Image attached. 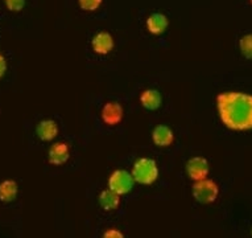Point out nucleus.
I'll return each instance as SVG.
<instances>
[{
    "mask_svg": "<svg viewBox=\"0 0 252 238\" xmlns=\"http://www.w3.org/2000/svg\"><path fill=\"white\" fill-rule=\"evenodd\" d=\"M251 4H252V0H251Z\"/></svg>",
    "mask_w": 252,
    "mask_h": 238,
    "instance_id": "20",
    "label": "nucleus"
},
{
    "mask_svg": "<svg viewBox=\"0 0 252 238\" xmlns=\"http://www.w3.org/2000/svg\"><path fill=\"white\" fill-rule=\"evenodd\" d=\"M135 183L136 181L133 179L132 173H129L126 170H116L112 172L108 179V188L123 196L132 191Z\"/></svg>",
    "mask_w": 252,
    "mask_h": 238,
    "instance_id": "4",
    "label": "nucleus"
},
{
    "mask_svg": "<svg viewBox=\"0 0 252 238\" xmlns=\"http://www.w3.org/2000/svg\"><path fill=\"white\" fill-rule=\"evenodd\" d=\"M17 191V183L15 180H4L0 183V201L3 203H11L16 199Z\"/></svg>",
    "mask_w": 252,
    "mask_h": 238,
    "instance_id": "14",
    "label": "nucleus"
},
{
    "mask_svg": "<svg viewBox=\"0 0 252 238\" xmlns=\"http://www.w3.org/2000/svg\"><path fill=\"white\" fill-rule=\"evenodd\" d=\"M220 121L234 131L252 130V94L242 92L220 93L217 97Z\"/></svg>",
    "mask_w": 252,
    "mask_h": 238,
    "instance_id": "1",
    "label": "nucleus"
},
{
    "mask_svg": "<svg viewBox=\"0 0 252 238\" xmlns=\"http://www.w3.org/2000/svg\"><path fill=\"white\" fill-rule=\"evenodd\" d=\"M5 5L12 12H20L25 7V0H4Z\"/></svg>",
    "mask_w": 252,
    "mask_h": 238,
    "instance_id": "17",
    "label": "nucleus"
},
{
    "mask_svg": "<svg viewBox=\"0 0 252 238\" xmlns=\"http://www.w3.org/2000/svg\"><path fill=\"white\" fill-rule=\"evenodd\" d=\"M191 193L195 200L201 204H211L214 203L219 196V187L214 180L202 179L194 181Z\"/></svg>",
    "mask_w": 252,
    "mask_h": 238,
    "instance_id": "3",
    "label": "nucleus"
},
{
    "mask_svg": "<svg viewBox=\"0 0 252 238\" xmlns=\"http://www.w3.org/2000/svg\"><path fill=\"white\" fill-rule=\"evenodd\" d=\"M79 7L83 9V11H87V12H93V11H96L99 8L103 0H78Z\"/></svg>",
    "mask_w": 252,
    "mask_h": 238,
    "instance_id": "16",
    "label": "nucleus"
},
{
    "mask_svg": "<svg viewBox=\"0 0 252 238\" xmlns=\"http://www.w3.org/2000/svg\"><path fill=\"white\" fill-rule=\"evenodd\" d=\"M168 25H169V20L164 13H152L147 19V30H148L149 34H156V36L164 34L168 28Z\"/></svg>",
    "mask_w": 252,
    "mask_h": 238,
    "instance_id": "10",
    "label": "nucleus"
},
{
    "mask_svg": "<svg viewBox=\"0 0 252 238\" xmlns=\"http://www.w3.org/2000/svg\"><path fill=\"white\" fill-rule=\"evenodd\" d=\"M104 237L106 238H122V237H124V236L122 232H119V230L110 229V230H107L106 233H104Z\"/></svg>",
    "mask_w": 252,
    "mask_h": 238,
    "instance_id": "18",
    "label": "nucleus"
},
{
    "mask_svg": "<svg viewBox=\"0 0 252 238\" xmlns=\"http://www.w3.org/2000/svg\"><path fill=\"white\" fill-rule=\"evenodd\" d=\"M5 70H7V61H5L4 56L0 55V78L5 74Z\"/></svg>",
    "mask_w": 252,
    "mask_h": 238,
    "instance_id": "19",
    "label": "nucleus"
},
{
    "mask_svg": "<svg viewBox=\"0 0 252 238\" xmlns=\"http://www.w3.org/2000/svg\"><path fill=\"white\" fill-rule=\"evenodd\" d=\"M93 49L96 55H108L114 49V37L108 32H99L93 37L91 41Z\"/></svg>",
    "mask_w": 252,
    "mask_h": 238,
    "instance_id": "8",
    "label": "nucleus"
},
{
    "mask_svg": "<svg viewBox=\"0 0 252 238\" xmlns=\"http://www.w3.org/2000/svg\"><path fill=\"white\" fill-rule=\"evenodd\" d=\"M36 134L44 142H50L58 135V126L53 119H44L36 127Z\"/></svg>",
    "mask_w": 252,
    "mask_h": 238,
    "instance_id": "11",
    "label": "nucleus"
},
{
    "mask_svg": "<svg viewBox=\"0 0 252 238\" xmlns=\"http://www.w3.org/2000/svg\"><path fill=\"white\" fill-rule=\"evenodd\" d=\"M132 176L135 181L143 185L155 183L158 177V167L155 160L149 158H141L135 162L132 167Z\"/></svg>",
    "mask_w": 252,
    "mask_h": 238,
    "instance_id": "2",
    "label": "nucleus"
},
{
    "mask_svg": "<svg viewBox=\"0 0 252 238\" xmlns=\"http://www.w3.org/2000/svg\"><path fill=\"white\" fill-rule=\"evenodd\" d=\"M239 48L242 55L248 60H252V34H246L240 38Z\"/></svg>",
    "mask_w": 252,
    "mask_h": 238,
    "instance_id": "15",
    "label": "nucleus"
},
{
    "mask_svg": "<svg viewBox=\"0 0 252 238\" xmlns=\"http://www.w3.org/2000/svg\"><path fill=\"white\" fill-rule=\"evenodd\" d=\"M70 158V148L66 143H54L48 152V160L53 166H62Z\"/></svg>",
    "mask_w": 252,
    "mask_h": 238,
    "instance_id": "7",
    "label": "nucleus"
},
{
    "mask_svg": "<svg viewBox=\"0 0 252 238\" xmlns=\"http://www.w3.org/2000/svg\"><path fill=\"white\" fill-rule=\"evenodd\" d=\"M123 107L122 104L112 101L107 102L102 109V119L107 126H116L119 125L123 119Z\"/></svg>",
    "mask_w": 252,
    "mask_h": 238,
    "instance_id": "6",
    "label": "nucleus"
},
{
    "mask_svg": "<svg viewBox=\"0 0 252 238\" xmlns=\"http://www.w3.org/2000/svg\"><path fill=\"white\" fill-rule=\"evenodd\" d=\"M152 140L157 147H169L174 140L173 131L165 125L156 126L152 131Z\"/></svg>",
    "mask_w": 252,
    "mask_h": 238,
    "instance_id": "9",
    "label": "nucleus"
},
{
    "mask_svg": "<svg viewBox=\"0 0 252 238\" xmlns=\"http://www.w3.org/2000/svg\"><path fill=\"white\" fill-rule=\"evenodd\" d=\"M162 97L156 89H147L141 93L140 103L147 110H157L161 106Z\"/></svg>",
    "mask_w": 252,
    "mask_h": 238,
    "instance_id": "12",
    "label": "nucleus"
},
{
    "mask_svg": "<svg viewBox=\"0 0 252 238\" xmlns=\"http://www.w3.org/2000/svg\"><path fill=\"white\" fill-rule=\"evenodd\" d=\"M209 171H210L209 162L202 156H194L186 163V172L193 181L206 179Z\"/></svg>",
    "mask_w": 252,
    "mask_h": 238,
    "instance_id": "5",
    "label": "nucleus"
},
{
    "mask_svg": "<svg viewBox=\"0 0 252 238\" xmlns=\"http://www.w3.org/2000/svg\"><path fill=\"white\" fill-rule=\"evenodd\" d=\"M99 205L104 210H115L120 205V195L110 188L102 191L99 195Z\"/></svg>",
    "mask_w": 252,
    "mask_h": 238,
    "instance_id": "13",
    "label": "nucleus"
}]
</instances>
